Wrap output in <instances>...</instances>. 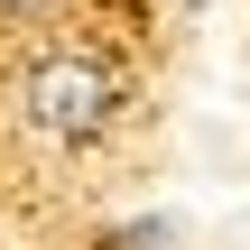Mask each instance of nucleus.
I'll return each instance as SVG.
<instances>
[{
    "label": "nucleus",
    "mask_w": 250,
    "mask_h": 250,
    "mask_svg": "<svg viewBox=\"0 0 250 250\" xmlns=\"http://www.w3.org/2000/svg\"><path fill=\"white\" fill-rule=\"evenodd\" d=\"M9 102H19V121H28V139H46V148H102V139L121 130L130 83H121V65H111L102 46L46 37V46L19 65Z\"/></svg>",
    "instance_id": "1"
},
{
    "label": "nucleus",
    "mask_w": 250,
    "mask_h": 250,
    "mask_svg": "<svg viewBox=\"0 0 250 250\" xmlns=\"http://www.w3.org/2000/svg\"><path fill=\"white\" fill-rule=\"evenodd\" d=\"M186 9H204V0H186Z\"/></svg>",
    "instance_id": "3"
},
{
    "label": "nucleus",
    "mask_w": 250,
    "mask_h": 250,
    "mask_svg": "<svg viewBox=\"0 0 250 250\" xmlns=\"http://www.w3.org/2000/svg\"><path fill=\"white\" fill-rule=\"evenodd\" d=\"M65 0H0V28H46Z\"/></svg>",
    "instance_id": "2"
}]
</instances>
